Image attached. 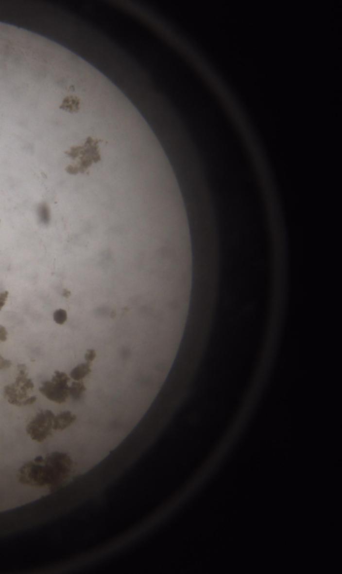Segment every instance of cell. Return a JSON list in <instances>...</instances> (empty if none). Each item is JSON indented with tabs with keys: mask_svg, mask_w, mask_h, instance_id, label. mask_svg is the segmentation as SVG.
Wrapping results in <instances>:
<instances>
[{
	"mask_svg": "<svg viewBox=\"0 0 342 574\" xmlns=\"http://www.w3.org/2000/svg\"><path fill=\"white\" fill-rule=\"evenodd\" d=\"M77 464L67 453L53 452L44 458L46 488L51 492L58 491L73 480Z\"/></svg>",
	"mask_w": 342,
	"mask_h": 574,
	"instance_id": "6da1fadb",
	"label": "cell"
},
{
	"mask_svg": "<svg viewBox=\"0 0 342 574\" xmlns=\"http://www.w3.org/2000/svg\"><path fill=\"white\" fill-rule=\"evenodd\" d=\"M18 367V375L14 383L5 386L3 396L10 404L21 407L34 404L37 397L35 395H31L34 392V385L32 379L28 377L26 367L24 365H20Z\"/></svg>",
	"mask_w": 342,
	"mask_h": 574,
	"instance_id": "7a4b0ae2",
	"label": "cell"
},
{
	"mask_svg": "<svg viewBox=\"0 0 342 574\" xmlns=\"http://www.w3.org/2000/svg\"><path fill=\"white\" fill-rule=\"evenodd\" d=\"M69 381L70 377L66 372L56 370L51 380L42 383L39 391L51 402L64 404L69 397Z\"/></svg>",
	"mask_w": 342,
	"mask_h": 574,
	"instance_id": "3957f363",
	"label": "cell"
},
{
	"mask_svg": "<svg viewBox=\"0 0 342 574\" xmlns=\"http://www.w3.org/2000/svg\"><path fill=\"white\" fill-rule=\"evenodd\" d=\"M17 481L21 484L30 487L46 488L44 458L42 456L28 461L17 470Z\"/></svg>",
	"mask_w": 342,
	"mask_h": 574,
	"instance_id": "277c9868",
	"label": "cell"
},
{
	"mask_svg": "<svg viewBox=\"0 0 342 574\" xmlns=\"http://www.w3.org/2000/svg\"><path fill=\"white\" fill-rule=\"evenodd\" d=\"M55 415L51 410H41L26 426V433L33 441L42 443L52 435Z\"/></svg>",
	"mask_w": 342,
	"mask_h": 574,
	"instance_id": "5b68a950",
	"label": "cell"
},
{
	"mask_svg": "<svg viewBox=\"0 0 342 574\" xmlns=\"http://www.w3.org/2000/svg\"><path fill=\"white\" fill-rule=\"evenodd\" d=\"M77 420V416L70 411H63L55 415L53 420V429L54 431H62L70 427Z\"/></svg>",
	"mask_w": 342,
	"mask_h": 574,
	"instance_id": "8992f818",
	"label": "cell"
},
{
	"mask_svg": "<svg viewBox=\"0 0 342 574\" xmlns=\"http://www.w3.org/2000/svg\"><path fill=\"white\" fill-rule=\"evenodd\" d=\"M92 365H93L88 362L78 365L69 372V377L74 381H83V379L92 372V370H91Z\"/></svg>",
	"mask_w": 342,
	"mask_h": 574,
	"instance_id": "52a82bcc",
	"label": "cell"
},
{
	"mask_svg": "<svg viewBox=\"0 0 342 574\" xmlns=\"http://www.w3.org/2000/svg\"><path fill=\"white\" fill-rule=\"evenodd\" d=\"M88 389L84 381H73L69 387V396L74 402H79Z\"/></svg>",
	"mask_w": 342,
	"mask_h": 574,
	"instance_id": "ba28073f",
	"label": "cell"
},
{
	"mask_svg": "<svg viewBox=\"0 0 342 574\" xmlns=\"http://www.w3.org/2000/svg\"><path fill=\"white\" fill-rule=\"evenodd\" d=\"M38 216L43 224L49 223L51 220V214L49 208L46 203H42L38 207Z\"/></svg>",
	"mask_w": 342,
	"mask_h": 574,
	"instance_id": "9c48e42d",
	"label": "cell"
},
{
	"mask_svg": "<svg viewBox=\"0 0 342 574\" xmlns=\"http://www.w3.org/2000/svg\"><path fill=\"white\" fill-rule=\"evenodd\" d=\"M53 320L59 325H63L68 319L67 312L64 309L56 310L53 315Z\"/></svg>",
	"mask_w": 342,
	"mask_h": 574,
	"instance_id": "30bf717a",
	"label": "cell"
},
{
	"mask_svg": "<svg viewBox=\"0 0 342 574\" xmlns=\"http://www.w3.org/2000/svg\"><path fill=\"white\" fill-rule=\"evenodd\" d=\"M11 366H12V361H10V360L4 359L0 354V370L10 368Z\"/></svg>",
	"mask_w": 342,
	"mask_h": 574,
	"instance_id": "8fae6325",
	"label": "cell"
},
{
	"mask_svg": "<svg viewBox=\"0 0 342 574\" xmlns=\"http://www.w3.org/2000/svg\"><path fill=\"white\" fill-rule=\"evenodd\" d=\"M8 292L7 291L0 293V313H1L3 306H5V303H6L7 299L8 298Z\"/></svg>",
	"mask_w": 342,
	"mask_h": 574,
	"instance_id": "7c38bea8",
	"label": "cell"
},
{
	"mask_svg": "<svg viewBox=\"0 0 342 574\" xmlns=\"http://www.w3.org/2000/svg\"><path fill=\"white\" fill-rule=\"evenodd\" d=\"M8 338V332L3 326L0 325V342H5Z\"/></svg>",
	"mask_w": 342,
	"mask_h": 574,
	"instance_id": "4fadbf2b",
	"label": "cell"
},
{
	"mask_svg": "<svg viewBox=\"0 0 342 574\" xmlns=\"http://www.w3.org/2000/svg\"><path fill=\"white\" fill-rule=\"evenodd\" d=\"M0 222H1V220H0Z\"/></svg>",
	"mask_w": 342,
	"mask_h": 574,
	"instance_id": "5bb4252c",
	"label": "cell"
}]
</instances>
